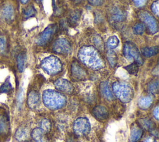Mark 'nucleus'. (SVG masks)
Masks as SVG:
<instances>
[{"label":"nucleus","instance_id":"obj_1","mask_svg":"<svg viewBox=\"0 0 159 142\" xmlns=\"http://www.w3.org/2000/svg\"><path fill=\"white\" fill-rule=\"evenodd\" d=\"M78 58L84 65L93 70H99L104 67L102 57L93 46L82 47L78 52Z\"/></svg>","mask_w":159,"mask_h":142},{"label":"nucleus","instance_id":"obj_2","mask_svg":"<svg viewBox=\"0 0 159 142\" xmlns=\"http://www.w3.org/2000/svg\"><path fill=\"white\" fill-rule=\"evenodd\" d=\"M42 100L44 105L52 110L62 108L66 102V99L64 95L53 90H45L42 94Z\"/></svg>","mask_w":159,"mask_h":142},{"label":"nucleus","instance_id":"obj_3","mask_svg":"<svg viewBox=\"0 0 159 142\" xmlns=\"http://www.w3.org/2000/svg\"><path fill=\"white\" fill-rule=\"evenodd\" d=\"M112 89L116 96L123 103H128L133 98L134 92L132 88L125 82H117L114 83Z\"/></svg>","mask_w":159,"mask_h":142},{"label":"nucleus","instance_id":"obj_4","mask_svg":"<svg viewBox=\"0 0 159 142\" xmlns=\"http://www.w3.org/2000/svg\"><path fill=\"white\" fill-rule=\"evenodd\" d=\"M40 67L43 71L49 75H56L62 70L61 61L53 55L45 58L41 62Z\"/></svg>","mask_w":159,"mask_h":142},{"label":"nucleus","instance_id":"obj_5","mask_svg":"<svg viewBox=\"0 0 159 142\" xmlns=\"http://www.w3.org/2000/svg\"><path fill=\"white\" fill-rule=\"evenodd\" d=\"M123 54L126 59L128 60H134V62H137L139 65H142L144 62L143 59L138 48L134 44L130 42H126L124 44Z\"/></svg>","mask_w":159,"mask_h":142},{"label":"nucleus","instance_id":"obj_6","mask_svg":"<svg viewBox=\"0 0 159 142\" xmlns=\"http://www.w3.org/2000/svg\"><path fill=\"white\" fill-rule=\"evenodd\" d=\"M91 130L89 120L85 117L78 118L74 122L73 130L78 136H84L88 135Z\"/></svg>","mask_w":159,"mask_h":142},{"label":"nucleus","instance_id":"obj_7","mask_svg":"<svg viewBox=\"0 0 159 142\" xmlns=\"http://www.w3.org/2000/svg\"><path fill=\"white\" fill-rule=\"evenodd\" d=\"M140 20L147 26L149 31L152 34H155L158 31L157 22L155 19L147 11H141L139 13Z\"/></svg>","mask_w":159,"mask_h":142},{"label":"nucleus","instance_id":"obj_8","mask_svg":"<svg viewBox=\"0 0 159 142\" xmlns=\"http://www.w3.org/2000/svg\"><path fill=\"white\" fill-rule=\"evenodd\" d=\"M57 29V25L51 24L46 27L43 32L37 37L36 43L39 45H43L48 43Z\"/></svg>","mask_w":159,"mask_h":142},{"label":"nucleus","instance_id":"obj_9","mask_svg":"<svg viewBox=\"0 0 159 142\" xmlns=\"http://www.w3.org/2000/svg\"><path fill=\"white\" fill-rule=\"evenodd\" d=\"M71 45L70 42L65 39H57L53 45V50L59 54L65 55L68 54L71 51Z\"/></svg>","mask_w":159,"mask_h":142},{"label":"nucleus","instance_id":"obj_10","mask_svg":"<svg viewBox=\"0 0 159 142\" xmlns=\"http://www.w3.org/2000/svg\"><path fill=\"white\" fill-rule=\"evenodd\" d=\"M55 88L60 92L65 93H71L73 91L72 84L66 79L58 78L54 83Z\"/></svg>","mask_w":159,"mask_h":142},{"label":"nucleus","instance_id":"obj_11","mask_svg":"<svg viewBox=\"0 0 159 142\" xmlns=\"http://www.w3.org/2000/svg\"><path fill=\"white\" fill-rule=\"evenodd\" d=\"M71 72L73 77L76 80H84L87 76L86 72L76 61L72 63L71 67Z\"/></svg>","mask_w":159,"mask_h":142},{"label":"nucleus","instance_id":"obj_12","mask_svg":"<svg viewBox=\"0 0 159 142\" xmlns=\"http://www.w3.org/2000/svg\"><path fill=\"white\" fill-rule=\"evenodd\" d=\"M94 116L100 121L106 120L109 116V112L107 108L104 106H96L92 110Z\"/></svg>","mask_w":159,"mask_h":142},{"label":"nucleus","instance_id":"obj_13","mask_svg":"<svg viewBox=\"0 0 159 142\" xmlns=\"http://www.w3.org/2000/svg\"><path fill=\"white\" fill-rule=\"evenodd\" d=\"M40 103L39 94L35 91H31L27 96V105L30 108H37Z\"/></svg>","mask_w":159,"mask_h":142},{"label":"nucleus","instance_id":"obj_14","mask_svg":"<svg viewBox=\"0 0 159 142\" xmlns=\"http://www.w3.org/2000/svg\"><path fill=\"white\" fill-rule=\"evenodd\" d=\"M31 136L35 142H48L45 131L40 128L34 129L31 132Z\"/></svg>","mask_w":159,"mask_h":142},{"label":"nucleus","instance_id":"obj_15","mask_svg":"<svg viewBox=\"0 0 159 142\" xmlns=\"http://www.w3.org/2000/svg\"><path fill=\"white\" fill-rule=\"evenodd\" d=\"M110 20L113 23H120L125 18L124 12L119 9H114L110 12Z\"/></svg>","mask_w":159,"mask_h":142},{"label":"nucleus","instance_id":"obj_16","mask_svg":"<svg viewBox=\"0 0 159 142\" xmlns=\"http://www.w3.org/2000/svg\"><path fill=\"white\" fill-rule=\"evenodd\" d=\"M100 90L102 95L107 100H112L114 97L113 93L107 82H103L100 84Z\"/></svg>","mask_w":159,"mask_h":142},{"label":"nucleus","instance_id":"obj_17","mask_svg":"<svg viewBox=\"0 0 159 142\" xmlns=\"http://www.w3.org/2000/svg\"><path fill=\"white\" fill-rule=\"evenodd\" d=\"M15 138L19 142H24L29 138V131L27 128L20 126L19 127L16 133Z\"/></svg>","mask_w":159,"mask_h":142},{"label":"nucleus","instance_id":"obj_18","mask_svg":"<svg viewBox=\"0 0 159 142\" xmlns=\"http://www.w3.org/2000/svg\"><path fill=\"white\" fill-rule=\"evenodd\" d=\"M143 131L139 126H134L130 131V142H137L142 136Z\"/></svg>","mask_w":159,"mask_h":142},{"label":"nucleus","instance_id":"obj_19","mask_svg":"<svg viewBox=\"0 0 159 142\" xmlns=\"http://www.w3.org/2000/svg\"><path fill=\"white\" fill-rule=\"evenodd\" d=\"M153 101V98L152 96H145L140 98L139 100L138 105L140 108L147 109L151 106Z\"/></svg>","mask_w":159,"mask_h":142},{"label":"nucleus","instance_id":"obj_20","mask_svg":"<svg viewBox=\"0 0 159 142\" xmlns=\"http://www.w3.org/2000/svg\"><path fill=\"white\" fill-rule=\"evenodd\" d=\"M140 126L146 130H152L155 128L154 122L149 118H144L139 120Z\"/></svg>","mask_w":159,"mask_h":142},{"label":"nucleus","instance_id":"obj_21","mask_svg":"<svg viewBox=\"0 0 159 142\" xmlns=\"http://www.w3.org/2000/svg\"><path fill=\"white\" fill-rule=\"evenodd\" d=\"M158 52V47L153 46L150 47H144L141 49L142 54L145 57H150L155 55Z\"/></svg>","mask_w":159,"mask_h":142},{"label":"nucleus","instance_id":"obj_22","mask_svg":"<svg viewBox=\"0 0 159 142\" xmlns=\"http://www.w3.org/2000/svg\"><path fill=\"white\" fill-rule=\"evenodd\" d=\"M14 11L13 7L10 4H7L4 6L2 10L3 17L6 19H11L14 16Z\"/></svg>","mask_w":159,"mask_h":142},{"label":"nucleus","instance_id":"obj_23","mask_svg":"<svg viewBox=\"0 0 159 142\" xmlns=\"http://www.w3.org/2000/svg\"><path fill=\"white\" fill-rule=\"evenodd\" d=\"M107 59L112 67H115L117 64V55L112 49H108L106 52Z\"/></svg>","mask_w":159,"mask_h":142},{"label":"nucleus","instance_id":"obj_24","mask_svg":"<svg viewBox=\"0 0 159 142\" xmlns=\"http://www.w3.org/2000/svg\"><path fill=\"white\" fill-rule=\"evenodd\" d=\"M25 61V54L24 53H20L17 57V69L20 72H22L24 69Z\"/></svg>","mask_w":159,"mask_h":142},{"label":"nucleus","instance_id":"obj_25","mask_svg":"<svg viewBox=\"0 0 159 142\" xmlns=\"http://www.w3.org/2000/svg\"><path fill=\"white\" fill-rule=\"evenodd\" d=\"M81 10H75L71 12L69 16V21L71 24H75L79 21L81 16Z\"/></svg>","mask_w":159,"mask_h":142},{"label":"nucleus","instance_id":"obj_26","mask_svg":"<svg viewBox=\"0 0 159 142\" xmlns=\"http://www.w3.org/2000/svg\"><path fill=\"white\" fill-rule=\"evenodd\" d=\"M119 44V40L118 38L115 36L110 37L107 41V46L109 49H112L117 47Z\"/></svg>","mask_w":159,"mask_h":142},{"label":"nucleus","instance_id":"obj_27","mask_svg":"<svg viewBox=\"0 0 159 142\" xmlns=\"http://www.w3.org/2000/svg\"><path fill=\"white\" fill-rule=\"evenodd\" d=\"M124 69L132 75H136L139 72V65L137 62H134L130 65H129L124 67Z\"/></svg>","mask_w":159,"mask_h":142},{"label":"nucleus","instance_id":"obj_28","mask_svg":"<svg viewBox=\"0 0 159 142\" xmlns=\"http://www.w3.org/2000/svg\"><path fill=\"white\" fill-rule=\"evenodd\" d=\"M8 130V122L6 116L0 115V133H6Z\"/></svg>","mask_w":159,"mask_h":142},{"label":"nucleus","instance_id":"obj_29","mask_svg":"<svg viewBox=\"0 0 159 142\" xmlns=\"http://www.w3.org/2000/svg\"><path fill=\"white\" fill-rule=\"evenodd\" d=\"M36 14V10L33 6H28L24 11V16L25 19H28L29 17H32L34 16Z\"/></svg>","mask_w":159,"mask_h":142},{"label":"nucleus","instance_id":"obj_30","mask_svg":"<svg viewBox=\"0 0 159 142\" xmlns=\"http://www.w3.org/2000/svg\"><path fill=\"white\" fill-rule=\"evenodd\" d=\"M158 81L153 80L148 83L147 88L151 93H157L158 92Z\"/></svg>","mask_w":159,"mask_h":142},{"label":"nucleus","instance_id":"obj_31","mask_svg":"<svg viewBox=\"0 0 159 142\" xmlns=\"http://www.w3.org/2000/svg\"><path fill=\"white\" fill-rule=\"evenodd\" d=\"M145 25L142 23H137L134 27V33L137 35H142L145 31Z\"/></svg>","mask_w":159,"mask_h":142},{"label":"nucleus","instance_id":"obj_32","mask_svg":"<svg viewBox=\"0 0 159 142\" xmlns=\"http://www.w3.org/2000/svg\"><path fill=\"white\" fill-rule=\"evenodd\" d=\"M12 89V85L9 80V79L6 80L4 83L0 87V93H7L10 92Z\"/></svg>","mask_w":159,"mask_h":142},{"label":"nucleus","instance_id":"obj_33","mask_svg":"<svg viewBox=\"0 0 159 142\" xmlns=\"http://www.w3.org/2000/svg\"><path fill=\"white\" fill-rule=\"evenodd\" d=\"M40 126H41V129L43 131H44L45 132L49 131L50 130L51 126H52L50 121L48 119L42 120L40 123Z\"/></svg>","mask_w":159,"mask_h":142},{"label":"nucleus","instance_id":"obj_34","mask_svg":"<svg viewBox=\"0 0 159 142\" xmlns=\"http://www.w3.org/2000/svg\"><path fill=\"white\" fill-rule=\"evenodd\" d=\"M6 51V39L4 36H0V54H4Z\"/></svg>","mask_w":159,"mask_h":142},{"label":"nucleus","instance_id":"obj_35","mask_svg":"<svg viewBox=\"0 0 159 142\" xmlns=\"http://www.w3.org/2000/svg\"><path fill=\"white\" fill-rule=\"evenodd\" d=\"M93 42L96 47H99V48H102V47L103 45L102 40L101 38L100 37V36H95L94 37Z\"/></svg>","mask_w":159,"mask_h":142},{"label":"nucleus","instance_id":"obj_36","mask_svg":"<svg viewBox=\"0 0 159 142\" xmlns=\"http://www.w3.org/2000/svg\"><path fill=\"white\" fill-rule=\"evenodd\" d=\"M158 0H157L155 1H154L151 6V9L152 11V12H153L154 14H155L156 16L158 15V12H159V9H158Z\"/></svg>","mask_w":159,"mask_h":142},{"label":"nucleus","instance_id":"obj_37","mask_svg":"<svg viewBox=\"0 0 159 142\" xmlns=\"http://www.w3.org/2000/svg\"><path fill=\"white\" fill-rule=\"evenodd\" d=\"M88 2L91 5L93 6H101L104 0H88Z\"/></svg>","mask_w":159,"mask_h":142},{"label":"nucleus","instance_id":"obj_38","mask_svg":"<svg viewBox=\"0 0 159 142\" xmlns=\"http://www.w3.org/2000/svg\"><path fill=\"white\" fill-rule=\"evenodd\" d=\"M135 5L137 7H142L146 3L147 0H133Z\"/></svg>","mask_w":159,"mask_h":142},{"label":"nucleus","instance_id":"obj_39","mask_svg":"<svg viewBox=\"0 0 159 142\" xmlns=\"http://www.w3.org/2000/svg\"><path fill=\"white\" fill-rule=\"evenodd\" d=\"M158 111H159V110H158V107H157L154 109V110H153V116H154V117L155 118V119H157V120L158 119Z\"/></svg>","mask_w":159,"mask_h":142},{"label":"nucleus","instance_id":"obj_40","mask_svg":"<svg viewBox=\"0 0 159 142\" xmlns=\"http://www.w3.org/2000/svg\"><path fill=\"white\" fill-rule=\"evenodd\" d=\"M143 142H156V141L154 138L150 136V137H147V138H145V140H144Z\"/></svg>","mask_w":159,"mask_h":142},{"label":"nucleus","instance_id":"obj_41","mask_svg":"<svg viewBox=\"0 0 159 142\" xmlns=\"http://www.w3.org/2000/svg\"><path fill=\"white\" fill-rule=\"evenodd\" d=\"M73 1L75 4H78V3H80L82 1V0H73Z\"/></svg>","mask_w":159,"mask_h":142},{"label":"nucleus","instance_id":"obj_42","mask_svg":"<svg viewBox=\"0 0 159 142\" xmlns=\"http://www.w3.org/2000/svg\"><path fill=\"white\" fill-rule=\"evenodd\" d=\"M20 2L22 3V4H25L26 2H27V1H29V0H20Z\"/></svg>","mask_w":159,"mask_h":142},{"label":"nucleus","instance_id":"obj_43","mask_svg":"<svg viewBox=\"0 0 159 142\" xmlns=\"http://www.w3.org/2000/svg\"><path fill=\"white\" fill-rule=\"evenodd\" d=\"M37 2H42V0H35Z\"/></svg>","mask_w":159,"mask_h":142}]
</instances>
